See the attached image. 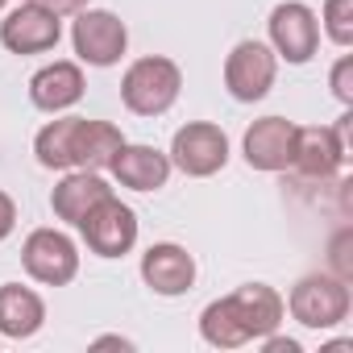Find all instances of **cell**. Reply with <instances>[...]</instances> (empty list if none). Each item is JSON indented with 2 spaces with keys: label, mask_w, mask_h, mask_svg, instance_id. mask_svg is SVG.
Wrapping results in <instances>:
<instances>
[{
  "label": "cell",
  "mask_w": 353,
  "mask_h": 353,
  "mask_svg": "<svg viewBox=\"0 0 353 353\" xmlns=\"http://www.w3.org/2000/svg\"><path fill=\"white\" fill-rule=\"evenodd\" d=\"M183 92V67L166 54H145L133 59L121 75V104L133 117H162L174 108Z\"/></svg>",
  "instance_id": "6da1fadb"
},
{
  "label": "cell",
  "mask_w": 353,
  "mask_h": 353,
  "mask_svg": "<svg viewBox=\"0 0 353 353\" xmlns=\"http://www.w3.org/2000/svg\"><path fill=\"white\" fill-rule=\"evenodd\" d=\"M283 303H287L291 320H299L303 328L324 332V328H336L349 316L353 295H349V279H341L332 270H316V274H303Z\"/></svg>",
  "instance_id": "7a4b0ae2"
},
{
  "label": "cell",
  "mask_w": 353,
  "mask_h": 353,
  "mask_svg": "<svg viewBox=\"0 0 353 353\" xmlns=\"http://www.w3.org/2000/svg\"><path fill=\"white\" fill-rule=\"evenodd\" d=\"M349 112L336 121V125H299L295 129V158L291 166L303 174V179H336L349 162V141H345V129H349Z\"/></svg>",
  "instance_id": "3957f363"
},
{
  "label": "cell",
  "mask_w": 353,
  "mask_h": 353,
  "mask_svg": "<svg viewBox=\"0 0 353 353\" xmlns=\"http://www.w3.org/2000/svg\"><path fill=\"white\" fill-rule=\"evenodd\" d=\"M170 166L188 179H212L229 166V133L212 121H188L170 137Z\"/></svg>",
  "instance_id": "277c9868"
},
{
  "label": "cell",
  "mask_w": 353,
  "mask_h": 353,
  "mask_svg": "<svg viewBox=\"0 0 353 353\" xmlns=\"http://www.w3.org/2000/svg\"><path fill=\"white\" fill-rule=\"evenodd\" d=\"M279 79V54L270 50V42H258V38H245L229 50L225 59V88L237 104H258L270 96Z\"/></svg>",
  "instance_id": "5b68a950"
},
{
  "label": "cell",
  "mask_w": 353,
  "mask_h": 353,
  "mask_svg": "<svg viewBox=\"0 0 353 353\" xmlns=\"http://www.w3.org/2000/svg\"><path fill=\"white\" fill-rule=\"evenodd\" d=\"M71 46L88 67H117L129 50V26L112 9H79L71 26Z\"/></svg>",
  "instance_id": "8992f818"
},
{
  "label": "cell",
  "mask_w": 353,
  "mask_h": 353,
  "mask_svg": "<svg viewBox=\"0 0 353 353\" xmlns=\"http://www.w3.org/2000/svg\"><path fill=\"white\" fill-rule=\"evenodd\" d=\"M266 34H270V50L279 54V63H291V67L312 63L316 50H320V17L303 0H283V5H274L270 21H266Z\"/></svg>",
  "instance_id": "52a82bcc"
},
{
  "label": "cell",
  "mask_w": 353,
  "mask_h": 353,
  "mask_svg": "<svg viewBox=\"0 0 353 353\" xmlns=\"http://www.w3.org/2000/svg\"><path fill=\"white\" fill-rule=\"evenodd\" d=\"M21 266L42 287H67L79 274V245L63 229H34L21 245Z\"/></svg>",
  "instance_id": "ba28073f"
},
{
  "label": "cell",
  "mask_w": 353,
  "mask_h": 353,
  "mask_svg": "<svg viewBox=\"0 0 353 353\" xmlns=\"http://www.w3.org/2000/svg\"><path fill=\"white\" fill-rule=\"evenodd\" d=\"M79 237L96 258H125L137 245V212L108 196L79 221Z\"/></svg>",
  "instance_id": "9c48e42d"
},
{
  "label": "cell",
  "mask_w": 353,
  "mask_h": 353,
  "mask_svg": "<svg viewBox=\"0 0 353 353\" xmlns=\"http://www.w3.org/2000/svg\"><path fill=\"white\" fill-rule=\"evenodd\" d=\"M63 38V17L38 9V5H21L5 13V21H0V46H5L9 54H46L54 50Z\"/></svg>",
  "instance_id": "30bf717a"
},
{
  "label": "cell",
  "mask_w": 353,
  "mask_h": 353,
  "mask_svg": "<svg viewBox=\"0 0 353 353\" xmlns=\"http://www.w3.org/2000/svg\"><path fill=\"white\" fill-rule=\"evenodd\" d=\"M295 121L287 117H262L245 129L241 137V154L250 162V170H262V174H279V170H291V158H295Z\"/></svg>",
  "instance_id": "8fae6325"
},
{
  "label": "cell",
  "mask_w": 353,
  "mask_h": 353,
  "mask_svg": "<svg viewBox=\"0 0 353 353\" xmlns=\"http://www.w3.org/2000/svg\"><path fill=\"white\" fill-rule=\"evenodd\" d=\"M141 283L154 295H188L196 287V258L179 245V241H154L141 254Z\"/></svg>",
  "instance_id": "7c38bea8"
},
{
  "label": "cell",
  "mask_w": 353,
  "mask_h": 353,
  "mask_svg": "<svg viewBox=\"0 0 353 353\" xmlns=\"http://www.w3.org/2000/svg\"><path fill=\"white\" fill-rule=\"evenodd\" d=\"M83 92H88L83 67L71 63V59H54V63H46L42 71H34V79H30V100H34V108H38V112H50V117L75 108V104L83 100Z\"/></svg>",
  "instance_id": "4fadbf2b"
},
{
  "label": "cell",
  "mask_w": 353,
  "mask_h": 353,
  "mask_svg": "<svg viewBox=\"0 0 353 353\" xmlns=\"http://www.w3.org/2000/svg\"><path fill=\"white\" fill-rule=\"evenodd\" d=\"M112 179L121 188H133V192H158L166 188L170 179V154H162L158 145H141V141H125L112 158Z\"/></svg>",
  "instance_id": "5bb4252c"
},
{
  "label": "cell",
  "mask_w": 353,
  "mask_h": 353,
  "mask_svg": "<svg viewBox=\"0 0 353 353\" xmlns=\"http://www.w3.org/2000/svg\"><path fill=\"white\" fill-rule=\"evenodd\" d=\"M112 196V188L104 183V174H96V170H63V179L54 183V192H50V208H54V216L59 221H67L71 229H79V221L100 204V200H108Z\"/></svg>",
  "instance_id": "9a60e30c"
},
{
  "label": "cell",
  "mask_w": 353,
  "mask_h": 353,
  "mask_svg": "<svg viewBox=\"0 0 353 353\" xmlns=\"http://www.w3.org/2000/svg\"><path fill=\"white\" fill-rule=\"evenodd\" d=\"M42 324H46V299L34 287H21V283L0 287V336L30 341Z\"/></svg>",
  "instance_id": "2e32d148"
},
{
  "label": "cell",
  "mask_w": 353,
  "mask_h": 353,
  "mask_svg": "<svg viewBox=\"0 0 353 353\" xmlns=\"http://www.w3.org/2000/svg\"><path fill=\"white\" fill-rule=\"evenodd\" d=\"M233 303H237V316H241L250 341H262V336L279 332V324H283V316H287L283 295H279L274 287H266V283H245V287H237V291H233Z\"/></svg>",
  "instance_id": "e0dca14e"
},
{
  "label": "cell",
  "mask_w": 353,
  "mask_h": 353,
  "mask_svg": "<svg viewBox=\"0 0 353 353\" xmlns=\"http://www.w3.org/2000/svg\"><path fill=\"white\" fill-rule=\"evenodd\" d=\"M121 145H125V133L112 121H88V117H79V129H75V166L79 170L104 174L112 166V158H117Z\"/></svg>",
  "instance_id": "ac0fdd59"
},
{
  "label": "cell",
  "mask_w": 353,
  "mask_h": 353,
  "mask_svg": "<svg viewBox=\"0 0 353 353\" xmlns=\"http://www.w3.org/2000/svg\"><path fill=\"white\" fill-rule=\"evenodd\" d=\"M75 129H79V117H63V112L50 125H42L38 137H34L38 166H46V170H75Z\"/></svg>",
  "instance_id": "d6986e66"
},
{
  "label": "cell",
  "mask_w": 353,
  "mask_h": 353,
  "mask_svg": "<svg viewBox=\"0 0 353 353\" xmlns=\"http://www.w3.org/2000/svg\"><path fill=\"white\" fill-rule=\"evenodd\" d=\"M200 336H204L212 349H241V345H250V332H245V324H241V316H237L233 295L212 299V303L200 312Z\"/></svg>",
  "instance_id": "ffe728a7"
},
{
  "label": "cell",
  "mask_w": 353,
  "mask_h": 353,
  "mask_svg": "<svg viewBox=\"0 0 353 353\" xmlns=\"http://www.w3.org/2000/svg\"><path fill=\"white\" fill-rule=\"evenodd\" d=\"M320 30L328 34L332 46L349 50V46H353V0H324Z\"/></svg>",
  "instance_id": "44dd1931"
},
{
  "label": "cell",
  "mask_w": 353,
  "mask_h": 353,
  "mask_svg": "<svg viewBox=\"0 0 353 353\" xmlns=\"http://www.w3.org/2000/svg\"><path fill=\"white\" fill-rule=\"evenodd\" d=\"M328 88H332V96H336L345 108H353V54H341V59L332 63Z\"/></svg>",
  "instance_id": "7402d4cb"
},
{
  "label": "cell",
  "mask_w": 353,
  "mask_h": 353,
  "mask_svg": "<svg viewBox=\"0 0 353 353\" xmlns=\"http://www.w3.org/2000/svg\"><path fill=\"white\" fill-rule=\"evenodd\" d=\"M26 5H38L54 17H75L79 9H88V0H26Z\"/></svg>",
  "instance_id": "603a6c76"
},
{
  "label": "cell",
  "mask_w": 353,
  "mask_h": 353,
  "mask_svg": "<svg viewBox=\"0 0 353 353\" xmlns=\"http://www.w3.org/2000/svg\"><path fill=\"white\" fill-rule=\"evenodd\" d=\"M13 229H17V204L9 192H0V241L13 237Z\"/></svg>",
  "instance_id": "cb8c5ba5"
},
{
  "label": "cell",
  "mask_w": 353,
  "mask_h": 353,
  "mask_svg": "<svg viewBox=\"0 0 353 353\" xmlns=\"http://www.w3.org/2000/svg\"><path fill=\"white\" fill-rule=\"evenodd\" d=\"M262 345H266V353H299V341H291V336H279V332L262 336Z\"/></svg>",
  "instance_id": "d4e9b609"
},
{
  "label": "cell",
  "mask_w": 353,
  "mask_h": 353,
  "mask_svg": "<svg viewBox=\"0 0 353 353\" xmlns=\"http://www.w3.org/2000/svg\"><path fill=\"white\" fill-rule=\"evenodd\" d=\"M92 345H96V349H108V345H112V349H133V341H125V336H96Z\"/></svg>",
  "instance_id": "484cf974"
},
{
  "label": "cell",
  "mask_w": 353,
  "mask_h": 353,
  "mask_svg": "<svg viewBox=\"0 0 353 353\" xmlns=\"http://www.w3.org/2000/svg\"><path fill=\"white\" fill-rule=\"evenodd\" d=\"M5 9H9V0H0V13H5Z\"/></svg>",
  "instance_id": "4316f807"
}]
</instances>
